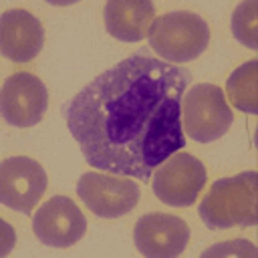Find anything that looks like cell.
<instances>
[{
  "label": "cell",
  "instance_id": "5bb4252c",
  "mask_svg": "<svg viewBox=\"0 0 258 258\" xmlns=\"http://www.w3.org/2000/svg\"><path fill=\"white\" fill-rule=\"evenodd\" d=\"M232 32L246 48L258 50V4L254 0H246L236 6L232 14Z\"/></svg>",
  "mask_w": 258,
  "mask_h": 258
},
{
  "label": "cell",
  "instance_id": "7c38bea8",
  "mask_svg": "<svg viewBox=\"0 0 258 258\" xmlns=\"http://www.w3.org/2000/svg\"><path fill=\"white\" fill-rule=\"evenodd\" d=\"M105 28L123 42H137L149 34L155 6L149 0H109L103 8Z\"/></svg>",
  "mask_w": 258,
  "mask_h": 258
},
{
  "label": "cell",
  "instance_id": "4fadbf2b",
  "mask_svg": "<svg viewBox=\"0 0 258 258\" xmlns=\"http://www.w3.org/2000/svg\"><path fill=\"white\" fill-rule=\"evenodd\" d=\"M228 97L236 109H242L248 115L258 113V58H250L242 67H238L228 83Z\"/></svg>",
  "mask_w": 258,
  "mask_h": 258
},
{
  "label": "cell",
  "instance_id": "8fae6325",
  "mask_svg": "<svg viewBox=\"0 0 258 258\" xmlns=\"http://www.w3.org/2000/svg\"><path fill=\"white\" fill-rule=\"evenodd\" d=\"M44 42L42 24L34 14L22 8H10L0 18V48L14 62L32 60Z\"/></svg>",
  "mask_w": 258,
  "mask_h": 258
},
{
  "label": "cell",
  "instance_id": "52a82bcc",
  "mask_svg": "<svg viewBox=\"0 0 258 258\" xmlns=\"http://www.w3.org/2000/svg\"><path fill=\"white\" fill-rule=\"evenodd\" d=\"M46 183L42 165L32 157L16 155L0 163V202L10 210L30 216L46 191Z\"/></svg>",
  "mask_w": 258,
  "mask_h": 258
},
{
  "label": "cell",
  "instance_id": "9a60e30c",
  "mask_svg": "<svg viewBox=\"0 0 258 258\" xmlns=\"http://www.w3.org/2000/svg\"><path fill=\"white\" fill-rule=\"evenodd\" d=\"M218 252H226V254H236V256H242V254H250L254 256L256 254V248L248 242V240H230L226 244H220L212 250H206L204 256H210V254H218Z\"/></svg>",
  "mask_w": 258,
  "mask_h": 258
},
{
  "label": "cell",
  "instance_id": "ba28073f",
  "mask_svg": "<svg viewBox=\"0 0 258 258\" xmlns=\"http://www.w3.org/2000/svg\"><path fill=\"white\" fill-rule=\"evenodd\" d=\"M34 236L52 248H69L87 232V218L67 196H54L44 202L32 218Z\"/></svg>",
  "mask_w": 258,
  "mask_h": 258
},
{
  "label": "cell",
  "instance_id": "277c9868",
  "mask_svg": "<svg viewBox=\"0 0 258 258\" xmlns=\"http://www.w3.org/2000/svg\"><path fill=\"white\" fill-rule=\"evenodd\" d=\"M234 113L218 85L198 83L181 97V129L200 143H210L226 135Z\"/></svg>",
  "mask_w": 258,
  "mask_h": 258
},
{
  "label": "cell",
  "instance_id": "8992f818",
  "mask_svg": "<svg viewBox=\"0 0 258 258\" xmlns=\"http://www.w3.org/2000/svg\"><path fill=\"white\" fill-rule=\"evenodd\" d=\"M151 177L157 200L173 208H187L206 185V167L191 153L175 151L155 167Z\"/></svg>",
  "mask_w": 258,
  "mask_h": 258
},
{
  "label": "cell",
  "instance_id": "3957f363",
  "mask_svg": "<svg viewBox=\"0 0 258 258\" xmlns=\"http://www.w3.org/2000/svg\"><path fill=\"white\" fill-rule=\"evenodd\" d=\"M149 46L161 60L181 64L198 58L210 44L208 22L187 10L167 12L157 16L149 28Z\"/></svg>",
  "mask_w": 258,
  "mask_h": 258
},
{
  "label": "cell",
  "instance_id": "9c48e42d",
  "mask_svg": "<svg viewBox=\"0 0 258 258\" xmlns=\"http://www.w3.org/2000/svg\"><path fill=\"white\" fill-rule=\"evenodd\" d=\"M48 107V91L32 73L10 75L0 93L2 117L14 127H32L42 121Z\"/></svg>",
  "mask_w": 258,
  "mask_h": 258
},
{
  "label": "cell",
  "instance_id": "7a4b0ae2",
  "mask_svg": "<svg viewBox=\"0 0 258 258\" xmlns=\"http://www.w3.org/2000/svg\"><path fill=\"white\" fill-rule=\"evenodd\" d=\"M198 214L210 230L254 226L258 222V173L242 171L214 181L200 202Z\"/></svg>",
  "mask_w": 258,
  "mask_h": 258
},
{
  "label": "cell",
  "instance_id": "5b68a950",
  "mask_svg": "<svg viewBox=\"0 0 258 258\" xmlns=\"http://www.w3.org/2000/svg\"><path fill=\"white\" fill-rule=\"evenodd\" d=\"M77 194L95 216L107 220L129 214L139 202V187L133 179L99 169L79 177Z\"/></svg>",
  "mask_w": 258,
  "mask_h": 258
},
{
  "label": "cell",
  "instance_id": "6da1fadb",
  "mask_svg": "<svg viewBox=\"0 0 258 258\" xmlns=\"http://www.w3.org/2000/svg\"><path fill=\"white\" fill-rule=\"evenodd\" d=\"M191 75L145 52L113 64L64 107L85 161L107 173L149 179L185 145L181 97Z\"/></svg>",
  "mask_w": 258,
  "mask_h": 258
},
{
  "label": "cell",
  "instance_id": "30bf717a",
  "mask_svg": "<svg viewBox=\"0 0 258 258\" xmlns=\"http://www.w3.org/2000/svg\"><path fill=\"white\" fill-rule=\"evenodd\" d=\"M189 240V226L173 216L151 212L141 216L133 228L135 248L149 258H171L185 250Z\"/></svg>",
  "mask_w": 258,
  "mask_h": 258
}]
</instances>
